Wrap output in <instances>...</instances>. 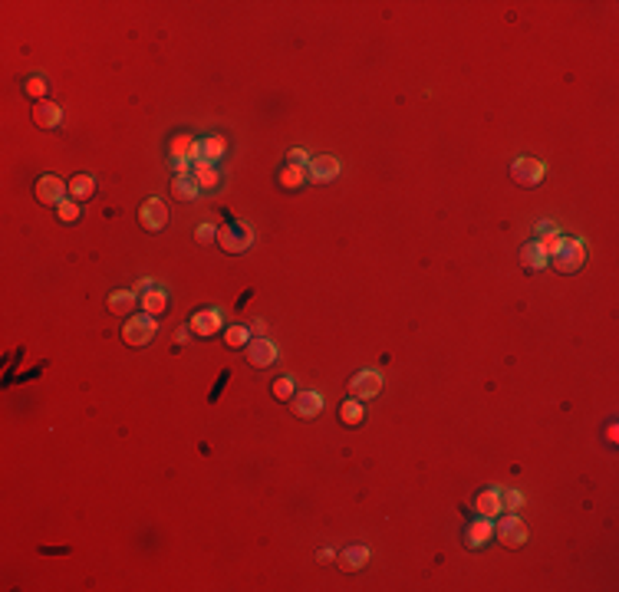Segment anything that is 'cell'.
I'll list each match as a JSON object with an SVG mask.
<instances>
[{
    "mask_svg": "<svg viewBox=\"0 0 619 592\" xmlns=\"http://www.w3.org/2000/svg\"><path fill=\"white\" fill-rule=\"evenodd\" d=\"M340 158H333V155H320V158H310V165H306V182L310 184H330L336 182V174H340Z\"/></svg>",
    "mask_w": 619,
    "mask_h": 592,
    "instance_id": "5b68a950",
    "label": "cell"
},
{
    "mask_svg": "<svg viewBox=\"0 0 619 592\" xmlns=\"http://www.w3.org/2000/svg\"><path fill=\"white\" fill-rule=\"evenodd\" d=\"M152 287H158V283H155V280H149V277H145V280H139V283H135L132 290H135V293H149V290H152Z\"/></svg>",
    "mask_w": 619,
    "mask_h": 592,
    "instance_id": "d590c367",
    "label": "cell"
},
{
    "mask_svg": "<svg viewBox=\"0 0 619 592\" xmlns=\"http://www.w3.org/2000/svg\"><path fill=\"white\" fill-rule=\"evenodd\" d=\"M155 333H158V323H155V316H149V313L129 316V319H125V326H122V339L129 345H135V349L152 343Z\"/></svg>",
    "mask_w": 619,
    "mask_h": 592,
    "instance_id": "7a4b0ae2",
    "label": "cell"
},
{
    "mask_svg": "<svg viewBox=\"0 0 619 592\" xmlns=\"http://www.w3.org/2000/svg\"><path fill=\"white\" fill-rule=\"evenodd\" d=\"M475 510L478 516H487V520H497V516L504 514V507H501V490H481V494L475 497Z\"/></svg>",
    "mask_w": 619,
    "mask_h": 592,
    "instance_id": "9a60e30c",
    "label": "cell"
},
{
    "mask_svg": "<svg viewBox=\"0 0 619 592\" xmlns=\"http://www.w3.org/2000/svg\"><path fill=\"white\" fill-rule=\"evenodd\" d=\"M254 244V227L244 220H231L224 227H218V247L224 254H244Z\"/></svg>",
    "mask_w": 619,
    "mask_h": 592,
    "instance_id": "6da1fadb",
    "label": "cell"
},
{
    "mask_svg": "<svg viewBox=\"0 0 619 592\" xmlns=\"http://www.w3.org/2000/svg\"><path fill=\"white\" fill-rule=\"evenodd\" d=\"M287 165H294V168H306V165H310V155H306L303 148H290V155H287Z\"/></svg>",
    "mask_w": 619,
    "mask_h": 592,
    "instance_id": "d6a6232c",
    "label": "cell"
},
{
    "mask_svg": "<svg viewBox=\"0 0 619 592\" xmlns=\"http://www.w3.org/2000/svg\"><path fill=\"white\" fill-rule=\"evenodd\" d=\"M553 230H560L557 224H553V220H540V224L533 227V234H537V237H543V234H553Z\"/></svg>",
    "mask_w": 619,
    "mask_h": 592,
    "instance_id": "e575fe53",
    "label": "cell"
},
{
    "mask_svg": "<svg viewBox=\"0 0 619 592\" xmlns=\"http://www.w3.org/2000/svg\"><path fill=\"white\" fill-rule=\"evenodd\" d=\"M333 560H336L333 550H320V563H333Z\"/></svg>",
    "mask_w": 619,
    "mask_h": 592,
    "instance_id": "74e56055",
    "label": "cell"
},
{
    "mask_svg": "<svg viewBox=\"0 0 619 592\" xmlns=\"http://www.w3.org/2000/svg\"><path fill=\"white\" fill-rule=\"evenodd\" d=\"M191 178L198 182L201 191H214V188L221 184V172H218V168H214L211 162H204V158H201V162H195V168H191Z\"/></svg>",
    "mask_w": 619,
    "mask_h": 592,
    "instance_id": "2e32d148",
    "label": "cell"
},
{
    "mask_svg": "<svg viewBox=\"0 0 619 592\" xmlns=\"http://www.w3.org/2000/svg\"><path fill=\"white\" fill-rule=\"evenodd\" d=\"M195 237H198V244H211V240H218V227H214V224H201V227L195 230Z\"/></svg>",
    "mask_w": 619,
    "mask_h": 592,
    "instance_id": "836d02e7",
    "label": "cell"
},
{
    "mask_svg": "<svg viewBox=\"0 0 619 592\" xmlns=\"http://www.w3.org/2000/svg\"><path fill=\"white\" fill-rule=\"evenodd\" d=\"M33 122H37L40 129H57V125L63 122V109H59L57 102H40L37 109H33Z\"/></svg>",
    "mask_w": 619,
    "mask_h": 592,
    "instance_id": "e0dca14e",
    "label": "cell"
},
{
    "mask_svg": "<svg viewBox=\"0 0 619 592\" xmlns=\"http://www.w3.org/2000/svg\"><path fill=\"white\" fill-rule=\"evenodd\" d=\"M139 220H142L145 230H162L165 224H168V208H165L162 198H149L139 208Z\"/></svg>",
    "mask_w": 619,
    "mask_h": 592,
    "instance_id": "9c48e42d",
    "label": "cell"
},
{
    "mask_svg": "<svg viewBox=\"0 0 619 592\" xmlns=\"http://www.w3.org/2000/svg\"><path fill=\"white\" fill-rule=\"evenodd\" d=\"M550 264H553V270L557 273H577V270L586 264V250H583V240H563V247L557 250L550 257Z\"/></svg>",
    "mask_w": 619,
    "mask_h": 592,
    "instance_id": "3957f363",
    "label": "cell"
},
{
    "mask_svg": "<svg viewBox=\"0 0 619 592\" xmlns=\"http://www.w3.org/2000/svg\"><path fill=\"white\" fill-rule=\"evenodd\" d=\"M248 362L258 365V369H267V365L277 362V345L270 343V339H264V336H254L248 343Z\"/></svg>",
    "mask_w": 619,
    "mask_h": 592,
    "instance_id": "8fae6325",
    "label": "cell"
},
{
    "mask_svg": "<svg viewBox=\"0 0 619 592\" xmlns=\"http://www.w3.org/2000/svg\"><path fill=\"white\" fill-rule=\"evenodd\" d=\"M224 339H228L231 349H244L250 343V329L248 326H231L228 333H224Z\"/></svg>",
    "mask_w": 619,
    "mask_h": 592,
    "instance_id": "83f0119b",
    "label": "cell"
},
{
    "mask_svg": "<svg viewBox=\"0 0 619 592\" xmlns=\"http://www.w3.org/2000/svg\"><path fill=\"white\" fill-rule=\"evenodd\" d=\"M188 336H191V329H178V333H175V343H185Z\"/></svg>",
    "mask_w": 619,
    "mask_h": 592,
    "instance_id": "f35d334b",
    "label": "cell"
},
{
    "mask_svg": "<svg viewBox=\"0 0 619 592\" xmlns=\"http://www.w3.org/2000/svg\"><path fill=\"white\" fill-rule=\"evenodd\" d=\"M303 182H306V168H294V165H287L284 172H280V184H284V188H290V191H294V188H300Z\"/></svg>",
    "mask_w": 619,
    "mask_h": 592,
    "instance_id": "484cf974",
    "label": "cell"
},
{
    "mask_svg": "<svg viewBox=\"0 0 619 592\" xmlns=\"http://www.w3.org/2000/svg\"><path fill=\"white\" fill-rule=\"evenodd\" d=\"M224 148H228V145H224V138H221V135H208V138L201 142V158L214 165L221 155H224Z\"/></svg>",
    "mask_w": 619,
    "mask_h": 592,
    "instance_id": "603a6c76",
    "label": "cell"
},
{
    "mask_svg": "<svg viewBox=\"0 0 619 592\" xmlns=\"http://www.w3.org/2000/svg\"><path fill=\"white\" fill-rule=\"evenodd\" d=\"M290 408H294L296 418H316V415L323 411V395L320 392H294Z\"/></svg>",
    "mask_w": 619,
    "mask_h": 592,
    "instance_id": "4fadbf2b",
    "label": "cell"
},
{
    "mask_svg": "<svg viewBox=\"0 0 619 592\" xmlns=\"http://www.w3.org/2000/svg\"><path fill=\"white\" fill-rule=\"evenodd\" d=\"M47 89L50 86H47V79H43V76H30L27 79V93L33 99H43V96H47Z\"/></svg>",
    "mask_w": 619,
    "mask_h": 592,
    "instance_id": "1f68e13d",
    "label": "cell"
},
{
    "mask_svg": "<svg viewBox=\"0 0 619 592\" xmlns=\"http://www.w3.org/2000/svg\"><path fill=\"white\" fill-rule=\"evenodd\" d=\"M543 174H547V165L537 158H514V165H511V178L517 184H540Z\"/></svg>",
    "mask_w": 619,
    "mask_h": 592,
    "instance_id": "8992f818",
    "label": "cell"
},
{
    "mask_svg": "<svg viewBox=\"0 0 619 592\" xmlns=\"http://www.w3.org/2000/svg\"><path fill=\"white\" fill-rule=\"evenodd\" d=\"M66 191H69V184L63 182V178H57V174H43L37 182V201L40 204H53L57 208L59 201L66 198Z\"/></svg>",
    "mask_w": 619,
    "mask_h": 592,
    "instance_id": "52a82bcc",
    "label": "cell"
},
{
    "mask_svg": "<svg viewBox=\"0 0 619 592\" xmlns=\"http://www.w3.org/2000/svg\"><path fill=\"white\" fill-rule=\"evenodd\" d=\"M563 240H567V237H563L560 230H553V234H543V237H537V244L543 247V254H547V257H553V254L563 247Z\"/></svg>",
    "mask_w": 619,
    "mask_h": 592,
    "instance_id": "f546056e",
    "label": "cell"
},
{
    "mask_svg": "<svg viewBox=\"0 0 619 592\" xmlns=\"http://www.w3.org/2000/svg\"><path fill=\"white\" fill-rule=\"evenodd\" d=\"M369 563V550L366 546H346V550H340L336 553V566L343 569V573H356V569H362V566Z\"/></svg>",
    "mask_w": 619,
    "mask_h": 592,
    "instance_id": "5bb4252c",
    "label": "cell"
},
{
    "mask_svg": "<svg viewBox=\"0 0 619 592\" xmlns=\"http://www.w3.org/2000/svg\"><path fill=\"white\" fill-rule=\"evenodd\" d=\"M547 254H543V247L540 244H537V240H531V244H524V247H521V264H524L527 270H543L547 267Z\"/></svg>",
    "mask_w": 619,
    "mask_h": 592,
    "instance_id": "ffe728a7",
    "label": "cell"
},
{
    "mask_svg": "<svg viewBox=\"0 0 619 592\" xmlns=\"http://www.w3.org/2000/svg\"><path fill=\"white\" fill-rule=\"evenodd\" d=\"M96 194V178L93 174H76L69 182V198L73 201H89Z\"/></svg>",
    "mask_w": 619,
    "mask_h": 592,
    "instance_id": "44dd1931",
    "label": "cell"
},
{
    "mask_svg": "<svg viewBox=\"0 0 619 592\" xmlns=\"http://www.w3.org/2000/svg\"><path fill=\"white\" fill-rule=\"evenodd\" d=\"M221 323H224V316H221V309H198V313L188 319V329L195 336H214L221 333Z\"/></svg>",
    "mask_w": 619,
    "mask_h": 592,
    "instance_id": "30bf717a",
    "label": "cell"
},
{
    "mask_svg": "<svg viewBox=\"0 0 619 592\" xmlns=\"http://www.w3.org/2000/svg\"><path fill=\"white\" fill-rule=\"evenodd\" d=\"M135 306H139V293L135 290H115L109 296V313H115V316H129Z\"/></svg>",
    "mask_w": 619,
    "mask_h": 592,
    "instance_id": "ac0fdd59",
    "label": "cell"
},
{
    "mask_svg": "<svg viewBox=\"0 0 619 592\" xmlns=\"http://www.w3.org/2000/svg\"><path fill=\"white\" fill-rule=\"evenodd\" d=\"M198 191H201V188H198V182H195L191 174H185V178H175V182H172V194H175L178 201H195V198H198Z\"/></svg>",
    "mask_w": 619,
    "mask_h": 592,
    "instance_id": "7402d4cb",
    "label": "cell"
},
{
    "mask_svg": "<svg viewBox=\"0 0 619 592\" xmlns=\"http://www.w3.org/2000/svg\"><path fill=\"white\" fill-rule=\"evenodd\" d=\"M494 536L501 540L504 546H511V550H517V546H524L527 543V523L521 520L517 514H501L497 516V523H494Z\"/></svg>",
    "mask_w": 619,
    "mask_h": 592,
    "instance_id": "277c9868",
    "label": "cell"
},
{
    "mask_svg": "<svg viewBox=\"0 0 619 592\" xmlns=\"http://www.w3.org/2000/svg\"><path fill=\"white\" fill-rule=\"evenodd\" d=\"M57 214H59V220H63V224H76V220H79V201L63 198L57 204Z\"/></svg>",
    "mask_w": 619,
    "mask_h": 592,
    "instance_id": "4316f807",
    "label": "cell"
},
{
    "mask_svg": "<svg viewBox=\"0 0 619 592\" xmlns=\"http://www.w3.org/2000/svg\"><path fill=\"white\" fill-rule=\"evenodd\" d=\"M501 507H504L507 514H517V510L524 507V494H521V490H514V487L501 490Z\"/></svg>",
    "mask_w": 619,
    "mask_h": 592,
    "instance_id": "f1b7e54d",
    "label": "cell"
},
{
    "mask_svg": "<svg viewBox=\"0 0 619 592\" xmlns=\"http://www.w3.org/2000/svg\"><path fill=\"white\" fill-rule=\"evenodd\" d=\"M340 418H343V425H362V418H366V408H362V401L353 398V401H343V408H340Z\"/></svg>",
    "mask_w": 619,
    "mask_h": 592,
    "instance_id": "cb8c5ba5",
    "label": "cell"
},
{
    "mask_svg": "<svg viewBox=\"0 0 619 592\" xmlns=\"http://www.w3.org/2000/svg\"><path fill=\"white\" fill-rule=\"evenodd\" d=\"M139 303H142V309L149 316H162L165 309H168V293H165L162 287H152L149 293L139 296Z\"/></svg>",
    "mask_w": 619,
    "mask_h": 592,
    "instance_id": "d6986e66",
    "label": "cell"
},
{
    "mask_svg": "<svg viewBox=\"0 0 619 592\" xmlns=\"http://www.w3.org/2000/svg\"><path fill=\"white\" fill-rule=\"evenodd\" d=\"M379 392H382V375L372 372V369H366V372H359V375L349 379V395H353V398L366 401V398H372V395H379Z\"/></svg>",
    "mask_w": 619,
    "mask_h": 592,
    "instance_id": "ba28073f",
    "label": "cell"
},
{
    "mask_svg": "<svg viewBox=\"0 0 619 592\" xmlns=\"http://www.w3.org/2000/svg\"><path fill=\"white\" fill-rule=\"evenodd\" d=\"M491 540H494V520L478 516V520H471V523H468V533H465V546H468V550H481V546L491 543Z\"/></svg>",
    "mask_w": 619,
    "mask_h": 592,
    "instance_id": "7c38bea8",
    "label": "cell"
},
{
    "mask_svg": "<svg viewBox=\"0 0 619 592\" xmlns=\"http://www.w3.org/2000/svg\"><path fill=\"white\" fill-rule=\"evenodd\" d=\"M274 395H277L280 401H290V398H294V379H290V375L277 379V382H274Z\"/></svg>",
    "mask_w": 619,
    "mask_h": 592,
    "instance_id": "4dcf8cb0",
    "label": "cell"
},
{
    "mask_svg": "<svg viewBox=\"0 0 619 592\" xmlns=\"http://www.w3.org/2000/svg\"><path fill=\"white\" fill-rule=\"evenodd\" d=\"M191 148H195V138H191V135H175L172 145H168V155H172V158H188L191 162Z\"/></svg>",
    "mask_w": 619,
    "mask_h": 592,
    "instance_id": "d4e9b609",
    "label": "cell"
},
{
    "mask_svg": "<svg viewBox=\"0 0 619 592\" xmlns=\"http://www.w3.org/2000/svg\"><path fill=\"white\" fill-rule=\"evenodd\" d=\"M264 329H267L264 319H254V323H250V336H264Z\"/></svg>",
    "mask_w": 619,
    "mask_h": 592,
    "instance_id": "8d00e7d4",
    "label": "cell"
}]
</instances>
